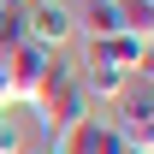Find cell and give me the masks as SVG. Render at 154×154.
Wrapping results in <instances>:
<instances>
[{
	"instance_id": "6da1fadb",
	"label": "cell",
	"mask_w": 154,
	"mask_h": 154,
	"mask_svg": "<svg viewBox=\"0 0 154 154\" xmlns=\"http://www.w3.org/2000/svg\"><path fill=\"white\" fill-rule=\"evenodd\" d=\"M30 107H36V119H42L48 148L71 131L77 119L95 113V101L83 95V83H77V65H65V59H48V77H42V89H36V101H30Z\"/></svg>"
},
{
	"instance_id": "30bf717a",
	"label": "cell",
	"mask_w": 154,
	"mask_h": 154,
	"mask_svg": "<svg viewBox=\"0 0 154 154\" xmlns=\"http://www.w3.org/2000/svg\"><path fill=\"white\" fill-rule=\"evenodd\" d=\"M0 154H24V125L12 119V107H0Z\"/></svg>"
},
{
	"instance_id": "277c9868",
	"label": "cell",
	"mask_w": 154,
	"mask_h": 154,
	"mask_svg": "<svg viewBox=\"0 0 154 154\" xmlns=\"http://www.w3.org/2000/svg\"><path fill=\"white\" fill-rule=\"evenodd\" d=\"M77 18L59 6V0H36V6H24V42H36V48H48L54 54L59 42H71Z\"/></svg>"
},
{
	"instance_id": "ba28073f",
	"label": "cell",
	"mask_w": 154,
	"mask_h": 154,
	"mask_svg": "<svg viewBox=\"0 0 154 154\" xmlns=\"http://www.w3.org/2000/svg\"><path fill=\"white\" fill-rule=\"evenodd\" d=\"M77 24H83V36H89V42H101V36H113V30H125L113 0H83V18H77Z\"/></svg>"
},
{
	"instance_id": "52a82bcc",
	"label": "cell",
	"mask_w": 154,
	"mask_h": 154,
	"mask_svg": "<svg viewBox=\"0 0 154 154\" xmlns=\"http://www.w3.org/2000/svg\"><path fill=\"white\" fill-rule=\"evenodd\" d=\"M77 83H83V95H89V101H119V95H125V83H131V71L101 65V59H83V65H77Z\"/></svg>"
},
{
	"instance_id": "7c38bea8",
	"label": "cell",
	"mask_w": 154,
	"mask_h": 154,
	"mask_svg": "<svg viewBox=\"0 0 154 154\" xmlns=\"http://www.w3.org/2000/svg\"><path fill=\"white\" fill-rule=\"evenodd\" d=\"M48 154H54V148H48Z\"/></svg>"
},
{
	"instance_id": "7a4b0ae2",
	"label": "cell",
	"mask_w": 154,
	"mask_h": 154,
	"mask_svg": "<svg viewBox=\"0 0 154 154\" xmlns=\"http://www.w3.org/2000/svg\"><path fill=\"white\" fill-rule=\"evenodd\" d=\"M107 125L119 131V142L154 154V89H148V71L125 83V95H119V119H107Z\"/></svg>"
},
{
	"instance_id": "5b68a950",
	"label": "cell",
	"mask_w": 154,
	"mask_h": 154,
	"mask_svg": "<svg viewBox=\"0 0 154 154\" xmlns=\"http://www.w3.org/2000/svg\"><path fill=\"white\" fill-rule=\"evenodd\" d=\"M83 59H101V65H119V71H148V36H131V30H113L83 48Z\"/></svg>"
},
{
	"instance_id": "3957f363",
	"label": "cell",
	"mask_w": 154,
	"mask_h": 154,
	"mask_svg": "<svg viewBox=\"0 0 154 154\" xmlns=\"http://www.w3.org/2000/svg\"><path fill=\"white\" fill-rule=\"evenodd\" d=\"M48 48H36V42H24V48H12V54H0V71H6V83H12V101H36L42 77H48Z\"/></svg>"
},
{
	"instance_id": "9c48e42d",
	"label": "cell",
	"mask_w": 154,
	"mask_h": 154,
	"mask_svg": "<svg viewBox=\"0 0 154 154\" xmlns=\"http://www.w3.org/2000/svg\"><path fill=\"white\" fill-rule=\"evenodd\" d=\"M119 6V24L131 36H154V0H113Z\"/></svg>"
},
{
	"instance_id": "8fae6325",
	"label": "cell",
	"mask_w": 154,
	"mask_h": 154,
	"mask_svg": "<svg viewBox=\"0 0 154 154\" xmlns=\"http://www.w3.org/2000/svg\"><path fill=\"white\" fill-rule=\"evenodd\" d=\"M113 154H148V148H131V142H119V148H113Z\"/></svg>"
},
{
	"instance_id": "8992f818",
	"label": "cell",
	"mask_w": 154,
	"mask_h": 154,
	"mask_svg": "<svg viewBox=\"0 0 154 154\" xmlns=\"http://www.w3.org/2000/svg\"><path fill=\"white\" fill-rule=\"evenodd\" d=\"M113 148H119V131L107 125V119H95V113L77 119L71 131L54 142V154H113Z\"/></svg>"
}]
</instances>
